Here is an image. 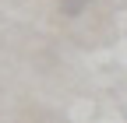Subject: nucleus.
Returning a JSON list of instances; mask_svg holds the SVG:
<instances>
[{
  "label": "nucleus",
  "mask_w": 127,
  "mask_h": 123,
  "mask_svg": "<svg viewBox=\"0 0 127 123\" xmlns=\"http://www.w3.org/2000/svg\"><path fill=\"white\" fill-rule=\"evenodd\" d=\"M92 0H60V14L64 18H81V14L88 11Z\"/></svg>",
  "instance_id": "nucleus-1"
}]
</instances>
